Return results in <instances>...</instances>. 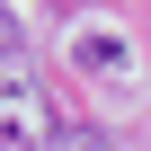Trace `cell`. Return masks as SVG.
<instances>
[{"mask_svg": "<svg viewBox=\"0 0 151 151\" xmlns=\"http://www.w3.org/2000/svg\"><path fill=\"white\" fill-rule=\"evenodd\" d=\"M45 133H53V98H45V71H36V53H27L18 18L0 9V142L36 151Z\"/></svg>", "mask_w": 151, "mask_h": 151, "instance_id": "1", "label": "cell"}, {"mask_svg": "<svg viewBox=\"0 0 151 151\" xmlns=\"http://www.w3.org/2000/svg\"><path fill=\"white\" fill-rule=\"evenodd\" d=\"M80 62H89V71H107V62H124V36H80Z\"/></svg>", "mask_w": 151, "mask_h": 151, "instance_id": "2", "label": "cell"}]
</instances>
